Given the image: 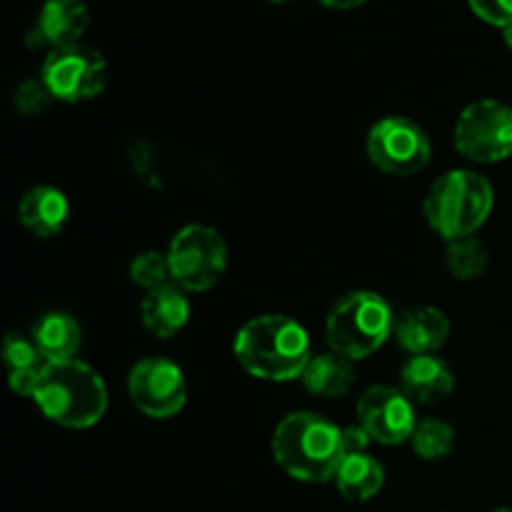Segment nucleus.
Instances as JSON below:
<instances>
[{
    "instance_id": "ddd939ff",
    "label": "nucleus",
    "mask_w": 512,
    "mask_h": 512,
    "mask_svg": "<svg viewBox=\"0 0 512 512\" xmlns=\"http://www.w3.org/2000/svg\"><path fill=\"white\" fill-rule=\"evenodd\" d=\"M395 340L410 355H433L445 345L450 335V320L433 305L410 308L395 320Z\"/></svg>"
},
{
    "instance_id": "c85d7f7f",
    "label": "nucleus",
    "mask_w": 512,
    "mask_h": 512,
    "mask_svg": "<svg viewBox=\"0 0 512 512\" xmlns=\"http://www.w3.org/2000/svg\"><path fill=\"white\" fill-rule=\"evenodd\" d=\"M503 38H505V45H508V48L512 50V25H510V28L503 30Z\"/></svg>"
},
{
    "instance_id": "f03ea898",
    "label": "nucleus",
    "mask_w": 512,
    "mask_h": 512,
    "mask_svg": "<svg viewBox=\"0 0 512 512\" xmlns=\"http://www.w3.org/2000/svg\"><path fill=\"white\" fill-rule=\"evenodd\" d=\"M273 458L300 483H328L345 458L343 430L318 413H290L273 433Z\"/></svg>"
},
{
    "instance_id": "a211bd4d",
    "label": "nucleus",
    "mask_w": 512,
    "mask_h": 512,
    "mask_svg": "<svg viewBox=\"0 0 512 512\" xmlns=\"http://www.w3.org/2000/svg\"><path fill=\"white\" fill-rule=\"evenodd\" d=\"M333 480L345 500L365 503V500L375 498L383 490L385 470L380 465V460H375L373 455L350 453L343 458Z\"/></svg>"
},
{
    "instance_id": "0eeeda50",
    "label": "nucleus",
    "mask_w": 512,
    "mask_h": 512,
    "mask_svg": "<svg viewBox=\"0 0 512 512\" xmlns=\"http://www.w3.org/2000/svg\"><path fill=\"white\" fill-rule=\"evenodd\" d=\"M40 78L48 85L50 95L63 103H85L98 98L108 83V63L90 45H68L53 48L45 58Z\"/></svg>"
},
{
    "instance_id": "393cba45",
    "label": "nucleus",
    "mask_w": 512,
    "mask_h": 512,
    "mask_svg": "<svg viewBox=\"0 0 512 512\" xmlns=\"http://www.w3.org/2000/svg\"><path fill=\"white\" fill-rule=\"evenodd\" d=\"M470 10L485 23L495 28H510L512 25V0H468Z\"/></svg>"
},
{
    "instance_id": "423d86ee",
    "label": "nucleus",
    "mask_w": 512,
    "mask_h": 512,
    "mask_svg": "<svg viewBox=\"0 0 512 512\" xmlns=\"http://www.w3.org/2000/svg\"><path fill=\"white\" fill-rule=\"evenodd\" d=\"M170 273L183 290H210L228 270V243L210 225L190 223L175 233L168 248Z\"/></svg>"
},
{
    "instance_id": "4be33fe9",
    "label": "nucleus",
    "mask_w": 512,
    "mask_h": 512,
    "mask_svg": "<svg viewBox=\"0 0 512 512\" xmlns=\"http://www.w3.org/2000/svg\"><path fill=\"white\" fill-rule=\"evenodd\" d=\"M130 278L135 285L150 290H158L163 285H170L173 273H170L168 253H158V250H145V253L135 255L130 263Z\"/></svg>"
},
{
    "instance_id": "412c9836",
    "label": "nucleus",
    "mask_w": 512,
    "mask_h": 512,
    "mask_svg": "<svg viewBox=\"0 0 512 512\" xmlns=\"http://www.w3.org/2000/svg\"><path fill=\"white\" fill-rule=\"evenodd\" d=\"M410 443H413L415 455H420L423 460H443L453 450L455 430L445 420L428 418L423 423H418Z\"/></svg>"
},
{
    "instance_id": "c756f323",
    "label": "nucleus",
    "mask_w": 512,
    "mask_h": 512,
    "mask_svg": "<svg viewBox=\"0 0 512 512\" xmlns=\"http://www.w3.org/2000/svg\"><path fill=\"white\" fill-rule=\"evenodd\" d=\"M495 512H512V505H508V508H498Z\"/></svg>"
},
{
    "instance_id": "dca6fc26",
    "label": "nucleus",
    "mask_w": 512,
    "mask_h": 512,
    "mask_svg": "<svg viewBox=\"0 0 512 512\" xmlns=\"http://www.w3.org/2000/svg\"><path fill=\"white\" fill-rule=\"evenodd\" d=\"M140 318L143 325L158 338H173L175 333L188 325L190 303L185 293L175 285H163L158 290H150L140 303Z\"/></svg>"
},
{
    "instance_id": "5701e85b",
    "label": "nucleus",
    "mask_w": 512,
    "mask_h": 512,
    "mask_svg": "<svg viewBox=\"0 0 512 512\" xmlns=\"http://www.w3.org/2000/svg\"><path fill=\"white\" fill-rule=\"evenodd\" d=\"M3 360L10 368V373H15V370L40 368V365L45 363L38 345H35L33 340L23 338V335H8V338L3 340Z\"/></svg>"
},
{
    "instance_id": "aec40b11",
    "label": "nucleus",
    "mask_w": 512,
    "mask_h": 512,
    "mask_svg": "<svg viewBox=\"0 0 512 512\" xmlns=\"http://www.w3.org/2000/svg\"><path fill=\"white\" fill-rule=\"evenodd\" d=\"M445 263H448V270L453 273V278L475 280L485 273V268L490 263V255L488 248L478 238L470 235V238H460L448 243Z\"/></svg>"
},
{
    "instance_id": "20e7f679",
    "label": "nucleus",
    "mask_w": 512,
    "mask_h": 512,
    "mask_svg": "<svg viewBox=\"0 0 512 512\" xmlns=\"http://www.w3.org/2000/svg\"><path fill=\"white\" fill-rule=\"evenodd\" d=\"M493 185L475 170H448L425 195V218L448 243L470 238L493 213Z\"/></svg>"
},
{
    "instance_id": "9b49d317",
    "label": "nucleus",
    "mask_w": 512,
    "mask_h": 512,
    "mask_svg": "<svg viewBox=\"0 0 512 512\" xmlns=\"http://www.w3.org/2000/svg\"><path fill=\"white\" fill-rule=\"evenodd\" d=\"M358 423L368 430L370 440L380 445H400L413 438L415 420L413 400L398 388L375 385L358 400Z\"/></svg>"
},
{
    "instance_id": "7ed1b4c3",
    "label": "nucleus",
    "mask_w": 512,
    "mask_h": 512,
    "mask_svg": "<svg viewBox=\"0 0 512 512\" xmlns=\"http://www.w3.org/2000/svg\"><path fill=\"white\" fill-rule=\"evenodd\" d=\"M30 398L45 418L73 430L90 428L108 410V388L103 378L75 358L45 363Z\"/></svg>"
},
{
    "instance_id": "cd10ccee",
    "label": "nucleus",
    "mask_w": 512,
    "mask_h": 512,
    "mask_svg": "<svg viewBox=\"0 0 512 512\" xmlns=\"http://www.w3.org/2000/svg\"><path fill=\"white\" fill-rule=\"evenodd\" d=\"M320 3H323L325 8H333V10H353V8H360L363 3H368V0H320Z\"/></svg>"
},
{
    "instance_id": "2eb2a0df",
    "label": "nucleus",
    "mask_w": 512,
    "mask_h": 512,
    "mask_svg": "<svg viewBox=\"0 0 512 512\" xmlns=\"http://www.w3.org/2000/svg\"><path fill=\"white\" fill-rule=\"evenodd\" d=\"M18 218L35 238H53L70 218V203L63 190L53 185H35L20 198Z\"/></svg>"
},
{
    "instance_id": "f8f14e48",
    "label": "nucleus",
    "mask_w": 512,
    "mask_h": 512,
    "mask_svg": "<svg viewBox=\"0 0 512 512\" xmlns=\"http://www.w3.org/2000/svg\"><path fill=\"white\" fill-rule=\"evenodd\" d=\"M90 25V10L85 0H45L38 13V23L28 33L30 48L50 45L68 48L78 45Z\"/></svg>"
},
{
    "instance_id": "39448f33",
    "label": "nucleus",
    "mask_w": 512,
    "mask_h": 512,
    "mask_svg": "<svg viewBox=\"0 0 512 512\" xmlns=\"http://www.w3.org/2000/svg\"><path fill=\"white\" fill-rule=\"evenodd\" d=\"M395 333V315L388 300L370 290L343 295L330 308L325 335L333 353L348 360H365Z\"/></svg>"
},
{
    "instance_id": "b1692460",
    "label": "nucleus",
    "mask_w": 512,
    "mask_h": 512,
    "mask_svg": "<svg viewBox=\"0 0 512 512\" xmlns=\"http://www.w3.org/2000/svg\"><path fill=\"white\" fill-rule=\"evenodd\" d=\"M50 100H55V98L50 95L48 85L43 83V78H28V80H23L18 88H15L13 103L20 113L28 115V118H33V115L43 113V110L48 108Z\"/></svg>"
},
{
    "instance_id": "bb28decb",
    "label": "nucleus",
    "mask_w": 512,
    "mask_h": 512,
    "mask_svg": "<svg viewBox=\"0 0 512 512\" xmlns=\"http://www.w3.org/2000/svg\"><path fill=\"white\" fill-rule=\"evenodd\" d=\"M368 445H370V435H368V430L363 428V425L355 423V425H348V428H343V450H345V455L368 453V450H365Z\"/></svg>"
},
{
    "instance_id": "7c9ffc66",
    "label": "nucleus",
    "mask_w": 512,
    "mask_h": 512,
    "mask_svg": "<svg viewBox=\"0 0 512 512\" xmlns=\"http://www.w3.org/2000/svg\"><path fill=\"white\" fill-rule=\"evenodd\" d=\"M270 3H288V0H270Z\"/></svg>"
},
{
    "instance_id": "f3484780",
    "label": "nucleus",
    "mask_w": 512,
    "mask_h": 512,
    "mask_svg": "<svg viewBox=\"0 0 512 512\" xmlns=\"http://www.w3.org/2000/svg\"><path fill=\"white\" fill-rule=\"evenodd\" d=\"M83 340L78 320L68 313H45L33 325V343L38 345L45 363L73 360Z\"/></svg>"
},
{
    "instance_id": "6ab92c4d",
    "label": "nucleus",
    "mask_w": 512,
    "mask_h": 512,
    "mask_svg": "<svg viewBox=\"0 0 512 512\" xmlns=\"http://www.w3.org/2000/svg\"><path fill=\"white\" fill-rule=\"evenodd\" d=\"M300 380L308 393L318 395V398H340V395L350 393L355 383L353 360L338 353L313 355Z\"/></svg>"
},
{
    "instance_id": "4468645a",
    "label": "nucleus",
    "mask_w": 512,
    "mask_h": 512,
    "mask_svg": "<svg viewBox=\"0 0 512 512\" xmlns=\"http://www.w3.org/2000/svg\"><path fill=\"white\" fill-rule=\"evenodd\" d=\"M403 393L415 403H440L455 390V375L438 355H413L400 368Z\"/></svg>"
},
{
    "instance_id": "1a4fd4ad",
    "label": "nucleus",
    "mask_w": 512,
    "mask_h": 512,
    "mask_svg": "<svg viewBox=\"0 0 512 512\" xmlns=\"http://www.w3.org/2000/svg\"><path fill=\"white\" fill-rule=\"evenodd\" d=\"M368 158L388 175H415L430 163V140L418 123L403 115L378 120L368 133Z\"/></svg>"
},
{
    "instance_id": "a878e982",
    "label": "nucleus",
    "mask_w": 512,
    "mask_h": 512,
    "mask_svg": "<svg viewBox=\"0 0 512 512\" xmlns=\"http://www.w3.org/2000/svg\"><path fill=\"white\" fill-rule=\"evenodd\" d=\"M43 365H40V368L15 370V373H10V388H13V393L23 395V398H30L35 390V385H38V380H40V370H43Z\"/></svg>"
},
{
    "instance_id": "f257e3e1",
    "label": "nucleus",
    "mask_w": 512,
    "mask_h": 512,
    "mask_svg": "<svg viewBox=\"0 0 512 512\" xmlns=\"http://www.w3.org/2000/svg\"><path fill=\"white\" fill-rule=\"evenodd\" d=\"M233 353L245 373L268 383L300 378L313 358L308 330L288 315L250 318L235 335Z\"/></svg>"
},
{
    "instance_id": "6e6552de",
    "label": "nucleus",
    "mask_w": 512,
    "mask_h": 512,
    "mask_svg": "<svg viewBox=\"0 0 512 512\" xmlns=\"http://www.w3.org/2000/svg\"><path fill=\"white\" fill-rule=\"evenodd\" d=\"M455 148L475 163H500L512 155V108L478 100L455 123Z\"/></svg>"
},
{
    "instance_id": "9d476101",
    "label": "nucleus",
    "mask_w": 512,
    "mask_h": 512,
    "mask_svg": "<svg viewBox=\"0 0 512 512\" xmlns=\"http://www.w3.org/2000/svg\"><path fill=\"white\" fill-rule=\"evenodd\" d=\"M128 395L148 418H173L188 400V383L178 363L168 358H145L130 370Z\"/></svg>"
}]
</instances>
